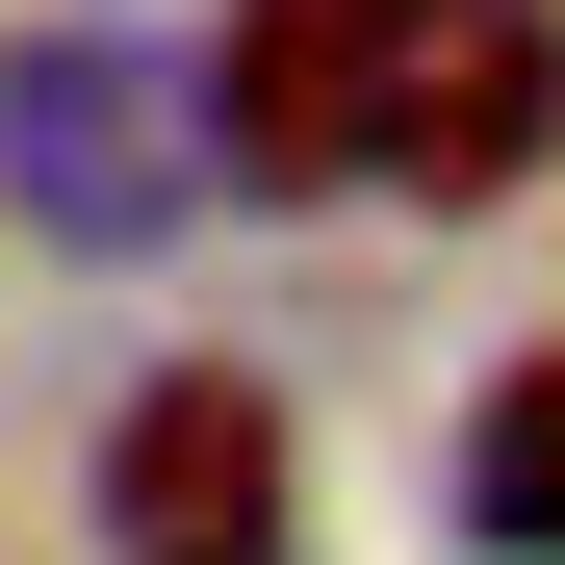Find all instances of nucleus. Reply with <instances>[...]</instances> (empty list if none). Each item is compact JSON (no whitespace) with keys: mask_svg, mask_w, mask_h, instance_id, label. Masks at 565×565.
<instances>
[{"mask_svg":"<svg viewBox=\"0 0 565 565\" xmlns=\"http://www.w3.org/2000/svg\"><path fill=\"white\" fill-rule=\"evenodd\" d=\"M206 154L360 180V206H489L565 154V0H232Z\"/></svg>","mask_w":565,"mask_h":565,"instance_id":"1","label":"nucleus"},{"mask_svg":"<svg viewBox=\"0 0 565 565\" xmlns=\"http://www.w3.org/2000/svg\"><path fill=\"white\" fill-rule=\"evenodd\" d=\"M206 52H154V26H26L0 52V206H26L52 257H180L206 232Z\"/></svg>","mask_w":565,"mask_h":565,"instance_id":"2","label":"nucleus"},{"mask_svg":"<svg viewBox=\"0 0 565 565\" xmlns=\"http://www.w3.org/2000/svg\"><path fill=\"white\" fill-rule=\"evenodd\" d=\"M309 540V437L257 360H154L104 412V565H282Z\"/></svg>","mask_w":565,"mask_h":565,"instance_id":"3","label":"nucleus"},{"mask_svg":"<svg viewBox=\"0 0 565 565\" xmlns=\"http://www.w3.org/2000/svg\"><path fill=\"white\" fill-rule=\"evenodd\" d=\"M462 540H489V565H565V360H514V386L462 412Z\"/></svg>","mask_w":565,"mask_h":565,"instance_id":"4","label":"nucleus"}]
</instances>
